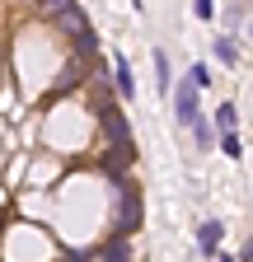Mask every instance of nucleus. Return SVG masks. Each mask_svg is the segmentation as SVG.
I'll use <instances>...</instances> for the list:
<instances>
[{
    "instance_id": "1",
    "label": "nucleus",
    "mask_w": 253,
    "mask_h": 262,
    "mask_svg": "<svg viewBox=\"0 0 253 262\" xmlns=\"http://www.w3.org/2000/svg\"><path fill=\"white\" fill-rule=\"evenodd\" d=\"M136 229H141V192L117 187V239L136 234Z\"/></svg>"
},
{
    "instance_id": "2",
    "label": "nucleus",
    "mask_w": 253,
    "mask_h": 262,
    "mask_svg": "<svg viewBox=\"0 0 253 262\" xmlns=\"http://www.w3.org/2000/svg\"><path fill=\"white\" fill-rule=\"evenodd\" d=\"M56 24L75 33V47H80V52H94V28H89V19L80 14V5H61V10H56Z\"/></svg>"
},
{
    "instance_id": "3",
    "label": "nucleus",
    "mask_w": 253,
    "mask_h": 262,
    "mask_svg": "<svg viewBox=\"0 0 253 262\" xmlns=\"http://www.w3.org/2000/svg\"><path fill=\"white\" fill-rule=\"evenodd\" d=\"M174 117H178V126H197V122H202V108H197V89H193V80H178Z\"/></svg>"
},
{
    "instance_id": "4",
    "label": "nucleus",
    "mask_w": 253,
    "mask_h": 262,
    "mask_svg": "<svg viewBox=\"0 0 253 262\" xmlns=\"http://www.w3.org/2000/svg\"><path fill=\"white\" fill-rule=\"evenodd\" d=\"M220 234H225V225H220V220H202V225H197V248H202L206 257H216Z\"/></svg>"
},
{
    "instance_id": "5",
    "label": "nucleus",
    "mask_w": 253,
    "mask_h": 262,
    "mask_svg": "<svg viewBox=\"0 0 253 262\" xmlns=\"http://www.w3.org/2000/svg\"><path fill=\"white\" fill-rule=\"evenodd\" d=\"M113 75H117V94H122V98L136 94V80H132V66H126V56H113Z\"/></svg>"
},
{
    "instance_id": "6",
    "label": "nucleus",
    "mask_w": 253,
    "mask_h": 262,
    "mask_svg": "<svg viewBox=\"0 0 253 262\" xmlns=\"http://www.w3.org/2000/svg\"><path fill=\"white\" fill-rule=\"evenodd\" d=\"M235 126H239V113H235V103H220V108H216V131H220V136H230Z\"/></svg>"
},
{
    "instance_id": "7",
    "label": "nucleus",
    "mask_w": 253,
    "mask_h": 262,
    "mask_svg": "<svg viewBox=\"0 0 253 262\" xmlns=\"http://www.w3.org/2000/svg\"><path fill=\"white\" fill-rule=\"evenodd\" d=\"M187 80H193V89H197V94H202V89H211V66H206V61H193Z\"/></svg>"
},
{
    "instance_id": "8",
    "label": "nucleus",
    "mask_w": 253,
    "mask_h": 262,
    "mask_svg": "<svg viewBox=\"0 0 253 262\" xmlns=\"http://www.w3.org/2000/svg\"><path fill=\"white\" fill-rule=\"evenodd\" d=\"M216 61H220V66H235V61H239L235 38H216Z\"/></svg>"
},
{
    "instance_id": "9",
    "label": "nucleus",
    "mask_w": 253,
    "mask_h": 262,
    "mask_svg": "<svg viewBox=\"0 0 253 262\" xmlns=\"http://www.w3.org/2000/svg\"><path fill=\"white\" fill-rule=\"evenodd\" d=\"M103 262H132V248H126V239H113L103 248Z\"/></svg>"
},
{
    "instance_id": "10",
    "label": "nucleus",
    "mask_w": 253,
    "mask_h": 262,
    "mask_svg": "<svg viewBox=\"0 0 253 262\" xmlns=\"http://www.w3.org/2000/svg\"><path fill=\"white\" fill-rule=\"evenodd\" d=\"M155 75H160V94H169V80L174 75H169V56L164 52H155Z\"/></svg>"
},
{
    "instance_id": "11",
    "label": "nucleus",
    "mask_w": 253,
    "mask_h": 262,
    "mask_svg": "<svg viewBox=\"0 0 253 262\" xmlns=\"http://www.w3.org/2000/svg\"><path fill=\"white\" fill-rule=\"evenodd\" d=\"M193 136H197V145H211V141H216V131H211V122L202 117V122L193 126Z\"/></svg>"
},
{
    "instance_id": "12",
    "label": "nucleus",
    "mask_w": 253,
    "mask_h": 262,
    "mask_svg": "<svg viewBox=\"0 0 253 262\" xmlns=\"http://www.w3.org/2000/svg\"><path fill=\"white\" fill-rule=\"evenodd\" d=\"M220 155H230V159H244V155H239V136H235V131H230V136H220Z\"/></svg>"
},
{
    "instance_id": "13",
    "label": "nucleus",
    "mask_w": 253,
    "mask_h": 262,
    "mask_svg": "<svg viewBox=\"0 0 253 262\" xmlns=\"http://www.w3.org/2000/svg\"><path fill=\"white\" fill-rule=\"evenodd\" d=\"M193 14H197V19H206V24H211V19H216V5H211V0H197V5H193Z\"/></svg>"
},
{
    "instance_id": "14",
    "label": "nucleus",
    "mask_w": 253,
    "mask_h": 262,
    "mask_svg": "<svg viewBox=\"0 0 253 262\" xmlns=\"http://www.w3.org/2000/svg\"><path fill=\"white\" fill-rule=\"evenodd\" d=\"M239 262H253V239H248V244L239 248Z\"/></svg>"
},
{
    "instance_id": "15",
    "label": "nucleus",
    "mask_w": 253,
    "mask_h": 262,
    "mask_svg": "<svg viewBox=\"0 0 253 262\" xmlns=\"http://www.w3.org/2000/svg\"><path fill=\"white\" fill-rule=\"evenodd\" d=\"M216 262H235V257H230V253H216Z\"/></svg>"
}]
</instances>
